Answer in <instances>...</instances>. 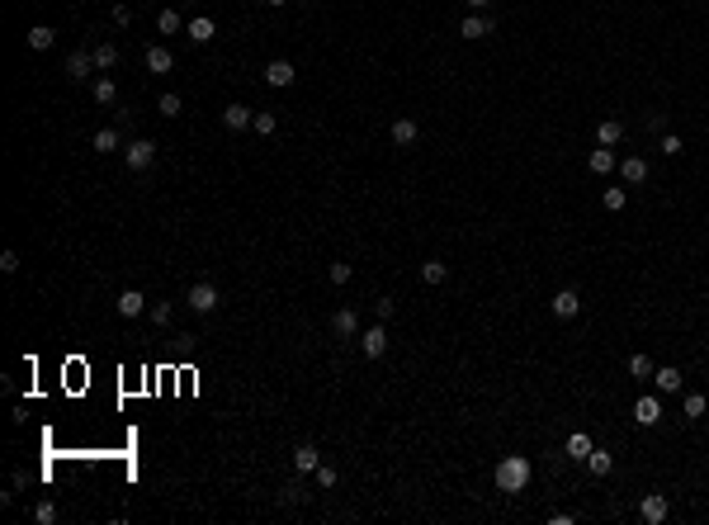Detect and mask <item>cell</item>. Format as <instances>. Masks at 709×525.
<instances>
[{
	"mask_svg": "<svg viewBox=\"0 0 709 525\" xmlns=\"http://www.w3.org/2000/svg\"><path fill=\"white\" fill-rule=\"evenodd\" d=\"M530 478H535V469H530L525 454H506V459L497 464V488H502V493H525Z\"/></svg>",
	"mask_w": 709,
	"mask_h": 525,
	"instance_id": "obj_1",
	"label": "cell"
},
{
	"mask_svg": "<svg viewBox=\"0 0 709 525\" xmlns=\"http://www.w3.org/2000/svg\"><path fill=\"white\" fill-rule=\"evenodd\" d=\"M185 303H189V308H194V313H199V318H208V313H218V284H208V279H199V284H194V289H189V294H185Z\"/></svg>",
	"mask_w": 709,
	"mask_h": 525,
	"instance_id": "obj_2",
	"label": "cell"
},
{
	"mask_svg": "<svg viewBox=\"0 0 709 525\" xmlns=\"http://www.w3.org/2000/svg\"><path fill=\"white\" fill-rule=\"evenodd\" d=\"M331 336H336V341H355V336H360V313H355V308H336V313H331Z\"/></svg>",
	"mask_w": 709,
	"mask_h": 525,
	"instance_id": "obj_3",
	"label": "cell"
},
{
	"mask_svg": "<svg viewBox=\"0 0 709 525\" xmlns=\"http://www.w3.org/2000/svg\"><path fill=\"white\" fill-rule=\"evenodd\" d=\"M123 161H128V171H147V166L157 161V143H147V138L128 143V147H123Z\"/></svg>",
	"mask_w": 709,
	"mask_h": 525,
	"instance_id": "obj_4",
	"label": "cell"
},
{
	"mask_svg": "<svg viewBox=\"0 0 709 525\" xmlns=\"http://www.w3.org/2000/svg\"><path fill=\"white\" fill-rule=\"evenodd\" d=\"M360 350L369 355V360H383L388 355V327L378 322V327H369V332H360Z\"/></svg>",
	"mask_w": 709,
	"mask_h": 525,
	"instance_id": "obj_5",
	"label": "cell"
},
{
	"mask_svg": "<svg viewBox=\"0 0 709 525\" xmlns=\"http://www.w3.org/2000/svg\"><path fill=\"white\" fill-rule=\"evenodd\" d=\"M549 308H553V318H558V322H567V318H577V313H582V294H577V289H558Z\"/></svg>",
	"mask_w": 709,
	"mask_h": 525,
	"instance_id": "obj_6",
	"label": "cell"
},
{
	"mask_svg": "<svg viewBox=\"0 0 709 525\" xmlns=\"http://www.w3.org/2000/svg\"><path fill=\"white\" fill-rule=\"evenodd\" d=\"M667 511H672V502H667L662 493H648L643 502H638V516H643L648 525H662V521H667Z\"/></svg>",
	"mask_w": 709,
	"mask_h": 525,
	"instance_id": "obj_7",
	"label": "cell"
},
{
	"mask_svg": "<svg viewBox=\"0 0 709 525\" xmlns=\"http://www.w3.org/2000/svg\"><path fill=\"white\" fill-rule=\"evenodd\" d=\"M293 76H298V71H293V62H289V57H274V62L265 66V80L274 85V90H289V85H293Z\"/></svg>",
	"mask_w": 709,
	"mask_h": 525,
	"instance_id": "obj_8",
	"label": "cell"
},
{
	"mask_svg": "<svg viewBox=\"0 0 709 525\" xmlns=\"http://www.w3.org/2000/svg\"><path fill=\"white\" fill-rule=\"evenodd\" d=\"M90 71H95V52L76 48L71 57H66V80H90Z\"/></svg>",
	"mask_w": 709,
	"mask_h": 525,
	"instance_id": "obj_9",
	"label": "cell"
},
{
	"mask_svg": "<svg viewBox=\"0 0 709 525\" xmlns=\"http://www.w3.org/2000/svg\"><path fill=\"white\" fill-rule=\"evenodd\" d=\"M653 383H658V393H681V388H686V374H681L677 365H662V369H653Z\"/></svg>",
	"mask_w": 709,
	"mask_h": 525,
	"instance_id": "obj_10",
	"label": "cell"
},
{
	"mask_svg": "<svg viewBox=\"0 0 709 525\" xmlns=\"http://www.w3.org/2000/svg\"><path fill=\"white\" fill-rule=\"evenodd\" d=\"M388 133H393V143H397V147H416V138H421V123H416V119H393V128H388Z\"/></svg>",
	"mask_w": 709,
	"mask_h": 525,
	"instance_id": "obj_11",
	"label": "cell"
},
{
	"mask_svg": "<svg viewBox=\"0 0 709 525\" xmlns=\"http://www.w3.org/2000/svg\"><path fill=\"white\" fill-rule=\"evenodd\" d=\"M586 171L591 175H610V171H619V157H614L610 147H596V152L586 157Z\"/></svg>",
	"mask_w": 709,
	"mask_h": 525,
	"instance_id": "obj_12",
	"label": "cell"
},
{
	"mask_svg": "<svg viewBox=\"0 0 709 525\" xmlns=\"http://www.w3.org/2000/svg\"><path fill=\"white\" fill-rule=\"evenodd\" d=\"M634 421H638V426H658V421H662V402L658 398H638V402H634Z\"/></svg>",
	"mask_w": 709,
	"mask_h": 525,
	"instance_id": "obj_13",
	"label": "cell"
},
{
	"mask_svg": "<svg viewBox=\"0 0 709 525\" xmlns=\"http://www.w3.org/2000/svg\"><path fill=\"white\" fill-rule=\"evenodd\" d=\"M114 308H119V318H142V308H147V298H142V289H123Z\"/></svg>",
	"mask_w": 709,
	"mask_h": 525,
	"instance_id": "obj_14",
	"label": "cell"
},
{
	"mask_svg": "<svg viewBox=\"0 0 709 525\" xmlns=\"http://www.w3.org/2000/svg\"><path fill=\"white\" fill-rule=\"evenodd\" d=\"M610 469H614V454H610V449H591V454H586V473H591V478H610Z\"/></svg>",
	"mask_w": 709,
	"mask_h": 525,
	"instance_id": "obj_15",
	"label": "cell"
},
{
	"mask_svg": "<svg viewBox=\"0 0 709 525\" xmlns=\"http://www.w3.org/2000/svg\"><path fill=\"white\" fill-rule=\"evenodd\" d=\"M222 123L232 128V133H241V128L255 123V109H246V104H227V109H222Z\"/></svg>",
	"mask_w": 709,
	"mask_h": 525,
	"instance_id": "obj_16",
	"label": "cell"
},
{
	"mask_svg": "<svg viewBox=\"0 0 709 525\" xmlns=\"http://www.w3.org/2000/svg\"><path fill=\"white\" fill-rule=\"evenodd\" d=\"M171 66H175L171 48H161V43H157V48H147V71H152V76H166Z\"/></svg>",
	"mask_w": 709,
	"mask_h": 525,
	"instance_id": "obj_17",
	"label": "cell"
},
{
	"mask_svg": "<svg viewBox=\"0 0 709 525\" xmlns=\"http://www.w3.org/2000/svg\"><path fill=\"white\" fill-rule=\"evenodd\" d=\"M619 175H624V185H643L648 180V161L643 157H624L619 161Z\"/></svg>",
	"mask_w": 709,
	"mask_h": 525,
	"instance_id": "obj_18",
	"label": "cell"
},
{
	"mask_svg": "<svg viewBox=\"0 0 709 525\" xmlns=\"http://www.w3.org/2000/svg\"><path fill=\"white\" fill-rule=\"evenodd\" d=\"M619 138H624V123H619V119H600L596 123V147H614Z\"/></svg>",
	"mask_w": 709,
	"mask_h": 525,
	"instance_id": "obj_19",
	"label": "cell"
},
{
	"mask_svg": "<svg viewBox=\"0 0 709 525\" xmlns=\"http://www.w3.org/2000/svg\"><path fill=\"white\" fill-rule=\"evenodd\" d=\"M185 33H189V43H208V38L218 33V24H213L208 15H199V19H189V24H185Z\"/></svg>",
	"mask_w": 709,
	"mask_h": 525,
	"instance_id": "obj_20",
	"label": "cell"
},
{
	"mask_svg": "<svg viewBox=\"0 0 709 525\" xmlns=\"http://www.w3.org/2000/svg\"><path fill=\"white\" fill-rule=\"evenodd\" d=\"M459 33H463V38H487V33H492V19L473 10V15L463 19V24H459Z\"/></svg>",
	"mask_w": 709,
	"mask_h": 525,
	"instance_id": "obj_21",
	"label": "cell"
},
{
	"mask_svg": "<svg viewBox=\"0 0 709 525\" xmlns=\"http://www.w3.org/2000/svg\"><path fill=\"white\" fill-rule=\"evenodd\" d=\"M317 464H322L317 445H298V449H293V469H298V473H317Z\"/></svg>",
	"mask_w": 709,
	"mask_h": 525,
	"instance_id": "obj_22",
	"label": "cell"
},
{
	"mask_svg": "<svg viewBox=\"0 0 709 525\" xmlns=\"http://www.w3.org/2000/svg\"><path fill=\"white\" fill-rule=\"evenodd\" d=\"M90 95H95V104H119V85H114L109 76H99L90 85Z\"/></svg>",
	"mask_w": 709,
	"mask_h": 525,
	"instance_id": "obj_23",
	"label": "cell"
},
{
	"mask_svg": "<svg viewBox=\"0 0 709 525\" xmlns=\"http://www.w3.org/2000/svg\"><path fill=\"white\" fill-rule=\"evenodd\" d=\"M421 279H425V284H444V279H449V265L430 255V260H421Z\"/></svg>",
	"mask_w": 709,
	"mask_h": 525,
	"instance_id": "obj_24",
	"label": "cell"
},
{
	"mask_svg": "<svg viewBox=\"0 0 709 525\" xmlns=\"http://www.w3.org/2000/svg\"><path fill=\"white\" fill-rule=\"evenodd\" d=\"M52 43H57V33L47 29V24H33V29H29V48L33 52H47Z\"/></svg>",
	"mask_w": 709,
	"mask_h": 525,
	"instance_id": "obj_25",
	"label": "cell"
},
{
	"mask_svg": "<svg viewBox=\"0 0 709 525\" xmlns=\"http://www.w3.org/2000/svg\"><path fill=\"white\" fill-rule=\"evenodd\" d=\"M95 66H99V71H114V66H119V48H114V43H95Z\"/></svg>",
	"mask_w": 709,
	"mask_h": 525,
	"instance_id": "obj_26",
	"label": "cell"
},
{
	"mask_svg": "<svg viewBox=\"0 0 709 525\" xmlns=\"http://www.w3.org/2000/svg\"><path fill=\"white\" fill-rule=\"evenodd\" d=\"M119 143H123V138H119V128H99V133L90 138L95 152H119Z\"/></svg>",
	"mask_w": 709,
	"mask_h": 525,
	"instance_id": "obj_27",
	"label": "cell"
},
{
	"mask_svg": "<svg viewBox=\"0 0 709 525\" xmlns=\"http://www.w3.org/2000/svg\"><path fill=\"white\" fill-rule=\"evenodd\" d=\"M591 449H596V445H591V435H582V430H577V435H567V459H582L586 464Z\"/></svg>",
	"mask_w": 709,
	"mask_h": 525,
	"instance_id": "obj_28",
	"label": "cell"
},
{
	"mask_svg": "<svg viewBox=\"0 0 709 525\" xmlns=\"http://www.w3.org/2000/svg\"><path fill=\"white\" fill-rule=\"evenodd\" d=\"M624 369H629V379H653V369H658V365H653L648 355H638V350H634V355H629V365H624Z\"/></svg>",
	"mask_w": 709,
	"mask_h": 525,
	"instance_id": "obj_29",
	"label": "cell"
},
{
	"mask_svg": "<svg viewBox=\"0 0 709 525\" xmlns=\"http://www.w3.org/2000/svg\"><path fill=\"white\" fill-rule=\"evenodd\" d=\"M279 502H284V507H298V502H308V488H303L298 478H293V483H284V493H279Z\"/></svg>",
	"mask_w": 709,
	"mask_h": 525,
	"instance_id": "obj_30",
	"label": "cell"
},
{
	"mask_svg": "<svg viewBox=\"0 0 709 525\" xmlns=\"http://www.w3.org/2000/svg\"><path fill=\"white\" fill-rule=\"evenodd\" d=\"M157 29L166 33V38H171V33H180V10H161V15H157Z\"/></svg>",
	"mask_w": 709,
	"mask_h": 525,
	"instance_id": "obj_31",
	"label": "cell"
},
{
	"mask_svg": "<svg viewBox=\"0 0 709 525\" xmlns=\"http://www.w3.org/2000/svg\"><path fill=\"white\" fill-rule=\"evenodd\" d=\"M705 412H709V398H705V393H686V416L695 421V416H705Z\"/></svg>",
	"mask_w": 709,
	"mask_h": 525,
	"instance_id": "obj_32",
	"label": "cell"
},
{
	"mask_svg": "<svg viewBox=\"0 0 709 525\" xmlns=\"http://www.w3.org/2000/svg\"><path fill=\"white\" fill-rule=\"evenodd\" d=\"M255 133H260V138H274V128H279V119H274V114H255Z\"/></svg>",
	"mask_w": 709,
	"mask_h": 525,
	"instance_id": "obj_33",
	"label": "cell"
},
{
	"mask_svg": "<svg viewBox=\"0 0 709 525\" xmlns=\"http://www.w3.org/2000/svg\"><path fill=\"white\" fill-rule=\"evenodd\" d=\"M171 318H175V303H152V322L157 327H171Z\"/></svg>",
	"mask_w": 709,
	"mask_h": 525,
	"instance_id": "obj_34",
	"label": "cell"
},
{
	"mask_svg": "<svg viewBox=\"0 0 709 525\" xmlns=\"http://www.w3.org/2000/svg\"><path fill=\"white\" fill-rule=\"evenodd\" d=\"M681 147H686V143H681L677 133H662V138H658V152H667V157H681Z\"/></svg>",
	"mask_w": 709,
	"mask_h": 525,
	"instance_id": "obj_35",
	"label": "cell"
},
{
	"mask_svg": "<svg viewBox=\"0 0 709 525\" xmlns=\"http://www.w3.org/2000/svg\"><path fill=\"white\" fill-rule=\"evenodd\" d=\"M157 109L166 114V119H175V114H180V95H175V90H166V95L157 99Z\"/></svg>",
	"mask_w": 709,
	"mask_h": 525,
	"instance_id": "obj_36",
	"label": "cell"
},
{
	"mask_svg": "<svg viewBox=\"0 0 709 525\" xmlns=\"http://www.w3.org/2000/svg\"><path fill=\"white\" fill-rule=\"evenodd\" d=\"M624 204H629V194L619 190V185H614V190H605V208H610V213H619Z\"/></svg>",
	"mask_w": 709,
	"mask_h": 525,
	"instance_id": "obj_37",
	"label": "cell"
},
{
	"mask_svg": "<svg viewBox=\"0 0 709 525\" xmlns=\"http://www.w3.org/2000/svg\"><path fill=\"white\" fill-rule=\"evenodd\" d=\"M33 521H38V525H52V521H57V507H52V502H38V507H33Z\"/></svg>",
	"mask_w": 709,
	"mask_h": 525,
	"instance_id": "obj_38",
	"label": "cell"
},
{
	"mask_svg": "<svg viewBox=\"0 0 709 525\" xmlns=\"http://www.w3.org/2000/svg\"><path fill=\"white\" fill-rule=\"evenodd\" d=\"M374 318H378V322L397 318V298H378V303H374Z\"/></svg>",
	"mask_w": 709,
	"mask_h": 525,
	"instance_id": "obj_39",
	"label": "cell"
},
{
	"mask_svg": "<svg viewBox=\"0 0 709 525\" xmlns=\"http://www.w3.org/2000/svg\"><path fill=\"white\" fill-rule=\"evenodd\" d=\"M350 274L355 270H350L346 260H336V265H331V284H350Z\"/></svg>",
	"mask_w": 709,
	"mask_h": 525,
	"instance_id": "obj_40",
	"label": "cell"
},
{
	"mask_svg": "<svg viewBox=\"0 0 709 525\" xmlns=\"http://www.w3.org/2000/svg\"><path fill=\"white\" fill-rule=\"evenodd\" d=\"M317 483H322V488H336V469H331V464H317Z\"/></svg>",
	"mask_w": 709,
	"mask_h": 525,
	"instance_id": "obj_41",
	"label": "cell"
},
{
	"mask_svg": "<svg viewBox=\"0 0 709 525\" xmlns=\"http://www.w3.org/2000/svg\"><path fill=\"white\" fill-rule=\"evenodd\" d=\"M0 270L15 274V270H19V255H15V251H5V255H0Z\"/></svg>",
	"mask_w": 709,
	"mask_h": 525,
	"instance_id": "obj_42",
	"label": "cell"
},
{
	"mask_svg": "<svg viewBox=\"0 0 709 525\" xmlns=\"http://www.w3.org/2000/svg\"><path fill=\"white\" fill-rule=\"evenodd\" d=\"M468 5H473V10H478V15H483V10H487L492 0H468Z\"/></svg>",
	"mask_w": 709,
	"mask_h": 525,
	"instance_id": "obj_43",
	"label": "cell"
},
{
	"mask_svg": "<svg viewBox=\"0 0 709 525\" xmlns=\"http://www.w3.org/2000/svg\"><path fill=\"white\" fill-rule=\"evenodd\" d=\"M265 5H269V10H284V5H289V0H265Z\"/></svg>",
	"mask_w": 709,
	"mask_h": 525,
	"instance_id": "obj_44",
	"label": "cell"
}]
</instances>
